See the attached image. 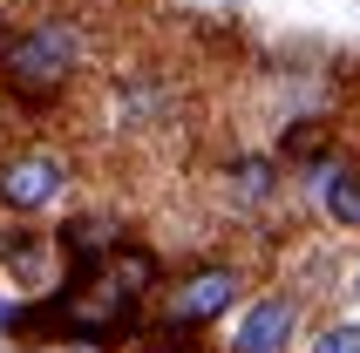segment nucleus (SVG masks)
Segmentation results:
<instances>
[{
  "mask_svg": "<svg viewBox=\"0 0 360 353\" xmlns=\"http://www.w3.org/2000/svg\"><path fill=\"white\" fill-rule=\"evenodd\" d=\"M245 299V272L231 258H198L191 272H177L170 299H163V333H204L231 319V306Z\"/></svg>",
  "mask_w": 360,
  "mask_h": 353,
  "instance_id": "obj_2",
  "label": "nucleus"
},
{
  "mask_svg": "<svg viewBox=\"0 0 360 353\" xmlns=\"http://www.w3.org/2000/svg\"><path fill=\"white\" fill-rule=\"evenodd\" d=\"M82 61H89V34H82V20H68V14L34 20L27 34L7 41V61H0L7 102H20V109H55V96L82 75Z\"/></svg>",
  "mask_w": 360,
  "mask_h": 353,
  "instance_id": "obj_1",
  "label": "nucleus"
},
{
  "mask_svg": "<svg viewBox=\"0 0 360 353\" xmlns=\"http://www.w3.org/2000/svg\"><path fill=\"white\" fill-rule=\"evenodd\" d=\"M306 353H360V319H326L320 333L306 340Z\"/></svg>",
  "mask_w": 360,
  "mask_h": 353,
  "instance_id": "obj_11",
  "label": "nucleus"
},
{
  "mask_svg": "<svg viewBox=\"0 0 360 353\" xmlns=\"http://www.w3.org/2000/svg\"><path fill=\"white\" fill-rule=\"evenodd\" d=\"M55 258H61V245H55V238H41V231H14L7 245H0V272H7V278H20V285H48Z\"/></svg>",
  "mask_w": 360,
  "mask_h": 353,
  "instance_id": "obj_8",
  "label": "nucleus"
},
{
  "mask_svg": "<svg viewBox=\"0 0 360 353\" xmlns=\"http://www.w3.org/2000/svg\"><path fill=\"white\" fill-rule=\"evenodd\" d=\"M0 326H7V313H0Z\"/></svg>",
  "mask_w": 360,
  "mask_h": 353,
  "instance_id": "obj_14",
  "label": "nucleus"
},
{
  "mask_svg": "<svg viewBox=\"0 0 360 353\" xmlns=\"http://www.w3.org/2000/svg\"><path fill=\"white\" fill-rule=\"evenodd\" d=\"M300 340V299L292 293H259L231 326V353H292Z\"/></svg>",
  "mask_w": 360,
  "mask_h": 353,
  "instance_id": "obj_5",
  "label": "nucleus"
},
{
  "mask_svg": "<svg viewBox=\"0 0 360 353\" xmlns=\"http://www.w3.org/2000/svg\"><path fill=\"white\" fill-rule=\"evenodd\" d=\"M333 143H340V129L326 116H300L279 129V163H292V170H320L326 157H333Z\"/></svg>",
  "mask_w": 360,
  "mask_h": 353,
  "instance_id": "obj_7",
  "label": "nucleus"
},
{
  "mask_svg": "<svg viewBox=\"0 0 360 353\" xmlns=\"http://www.w3.org/2000/svg\"><path fill=\"white\" fill-rule=\"evenodd\" d=\"M55 245H61V265H68V285H82L129 245V217L122 211H75L55 231Z\"/></svg>",
  "mask_w": 360,
  "mask_h": 353,
  "instance_id": "obj_4",
  "label": "nucleus"
},
{
  "mask_svg": "<svg viewBox=\"0 0 360 353\" xmlns=\"http://www.w3.org/2000/svg\"><path fill=\"white\" fill-rule=\"evenodd\" d=\"M0 61H7V27H0Z\"/></svg>",
  "mask_w": 360,
  "mask_h": 353,
  "instance_id": "obj_12",
  "label": "nucleus"
},
{
  "mask_svg": "<svg viewBox=\"0 0 360 353\" xmlns=\"http://www.w3.org/2000/svg\"><path fill=\"white\" fill-rule=\"evenodd\" d=\"M354 293H360V272H354Z\"/></svg>",
  "mask_w": 360,
  "mask_h": 353,
  "instance_id": "obj_13",
  "label": "nucleus"
},
{
  "mask_svg": "<svg viewBox=\"0 0 360 353\" xmlns=\"http://www.w3.org/2000/svg\"><path fill=\"white\" fill-rule=\"evenodd\" d=\"M109 102H116V122H122V129H157V122L177 116V89H170L163 75H150V68H129Z\"/></svg>",
  "mask_w": 360,
  "mask_h": 353,
  "instance_id": "obj_6",
  "label": "nucleus"
},
{
  "mask_svg": "<svg viewBox=\"0 0 360 353\" xmlns=\"http://www.w3.org/2000/svg\"><path fill=\"white\" fill-rule=\"evenodd\" d=\"M224 184H231L245 204H265L272 184H279V157H231L224 163Z\"/></svg>",
  "mask_w": 360,
  "mask_h": 353,
  "instance_id": "obj_10",
  "label": "nucleus"
},
{
  "mask_svg": "<svg viewBox=\"0 0 360 353\" xmlns=\"http://www.w3.org/2000/svg\"><path fill=\"white\" fill-rule=\"evenodd\" d=\"M68 184H75V163L61 157V150H48V143H20V150L0 157V211L41 217V211H55L61 197H68Z\"/></svg>",
  "mask_w": 360,
  "mask_h": 353,
  "instance_id": "obj_3",
  "label": "nucleus"
},
{
  "mask_svg": "<svg viewBox=\"0 0 360 353\" xmlns=\"http://www.w3.org/2000/svg\"><path fill=\"white\" fill-rule=\"evenodd\" d=\"M320 211L340 224V231H360V170L354 163H340V170L320 176Z\"/></svg>",
  "mask_w": 360,
  "mask_h": 353,
  "instance_id": "obj_9",
  "label": "nucleus"
}]
</instances>
